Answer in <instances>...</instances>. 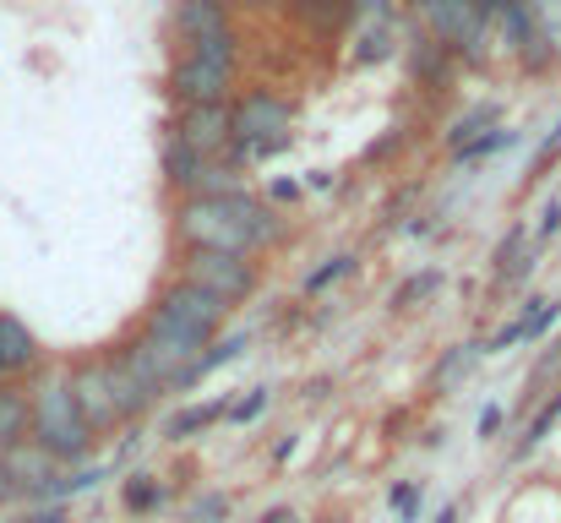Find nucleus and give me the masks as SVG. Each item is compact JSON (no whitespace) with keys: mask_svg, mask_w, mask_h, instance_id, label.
I'll list each match as a JSON object with an SVG mask.
<instances>
[{"mask_svg":"<svg viewBox=\"0 0 561 523\" xmlns=\"http://www.w3.org/2000/svg\"><path fill=\"white\" fill-rule=\"evenodd\" d=\"M229 126H234V148H229V164H262V159H273V154H284L289 148V104L278 99V93H267V88H256V93H245L240 104H229Z\"/></svg>","mask_w":561,"mask_h":523,"instance_id":"nucleus-4","label":"nucleus"},{"mask_svg":"<svg viewBox=\"0 0 561 523\" xmlns=\"http://www.w3.org/2000/svg\"><path fill=\"white\" fill-rule=\"evenodd\" d=\"M27 420H33V398L27 382H0V453L27 442Z\"/></svg>","mask_w":561,"mask_h":523,"instance_id":"nucleus-15","label":"nucleus"},{"mask_svg":"<svg viewBox=\"0 0 561 523\" xmlns=\"http://www.w3.org/2000/svg\"><path fill=\"white\" fill-rule=\"evenodd\" d=\"M0 464H5V475H11V486H16V502H27V508H38L44 486L60 475V464H55L38 442H16V447H5Z\"/></svg>","mask_w":561,"mask_h":523,"instance_id":"nucleus-9","label":"nucleus"},{"mask_svg":"<svg viewBox=\"0 0 561 523\" xmlns=\"http://www.w3.org/2000/svg\"><path fill=\"white\" fill-rule=\"evenodd\" d=\"M27 398H33V420H27V442H38L60 469H77L93 458L99 436L88 431V420L77 414L71 403V387H66V365H38L27 376Z\"/></svg>","mask_w":561,"mask_h":523,"instance_id":"nucleus-3","label":"nucleus"},{"mask_svg":"<svg viewBox=\"0 0 561 523\" xmlns=\"http://www.w3.org/2000/svg\"><path fill=\"white\" fill-rule=\"evenodd\" d=\"M561 148V121H557V132H551V137H546V143H540V159H551V154H557Z\"/></svg>","mask_w":561,"mask_h":523,"instance_id":"nucleus-40","label":"nucleus"},{"mask_svg":"<svg viewBox=\"0 0 561 523\" xmlns=\"http://www.w3.org/2000/svg\"><path fill=\"white\" fill-rule=\"evenodd\" d=\"M11 523H66V508H27L22 519H11Z\"/></svg>","mask_w":561,"mask_h":523,"instance_id":"nucleus-34","label":"nucleus"},{"mask_svg":"<svg viewBox=\"0 0 561 523\" xmlns=\"http://www.w3.org/2000/svg\"><path fill=\"white\" fill-rule=\"evenodd\" d=\"M170 137L196 154V159H229L234 148V126H229V104H181Z\"/></svg>","mask_w":561,"mask_h":523,"instance_id":"nucleus-7","label":"nucleus"},{"mask_svg":"<svg viewBox=\"0 0 561 523\" xmlns=\"http://www.w3.org/2000/svg\"><path fill=\"white\" fill-rule=\"evenodd\" d=\"M142 442H148V436H142L137 425H126V431H121V442H115V453H110V475H121V469L142 453Z\"/></svg>","mask_w":561,"mask_h":523,"instance_id":"nucleus-28","label":"nucleus"},{"mask_svg":"<svg viewBox=\"0 0 561 523\" xmlns=\"http://www.w3.org/2000/svg\"><path fill=\"white\" fill-rule=\"evenodd\" d=\"M267 196H273V207H278V202H300V180H273Z\"/></svg>","mask_w":561,"mask_h":523,"instance_id":"nucleus-35","label":"nucleus"},{"mask_svg":"<svg viewBox=\"0 0 561 523\" xmlns=\"http://www.w3.org/2000/svg\"><path fill=\"white\" fill-rule=\"evenodd\" d=\"M66 387H71V403H77V414L88 420V431L99 442L104 436H121L126 425H137L153 409V398L126 376V365H121L115 349H99V354L66 365Z\"/></svg>","mask_w":561,"mask_h":523,"instance_id":"nucleus-2","label":"nucleus"},{"mask_svg":"<svg viewBox=\"0 0 561 523\" xmlns=\"http://www.w3.org/2000/svg\"><path fill=\"white\" fill-rule=\"evenodd\" d=\"M502 420H507V403H502V398H491V403L480 409V442H491V436L502 431Z\"/></svg>","mask_w":561,"mask_h":523,"instance_id":"nucleus-33","label":"nucleus"},{"mask_svg":"<svg viewBox=\"0 0 561 523\" xmlns=\"http://www.w3.org/2000/svg\"><path fill=\"white\" fill-rule=\"evenodd\" d=\"M16 502V486H11V475H5V464H0V508H11Z\"/></svg>","mask_w":561,"mask_h":523,"instance_id":"nucleus-37","label":"nucleus"},{"mask_svg":"<svg viewBox=\"0 0 561 523\" xmlns=\"http://www.w3.org/2000/svg\"><path fill=\"white\" fill-rule=\"evenodd\" d=\"M518 246H524V224H513V229H507V240L496 246V273H507V268L518 262Z\"/></svg>","mask_w":561,"mask_h":523,"instance_id":"nucleus-32","label":"nucleus"},{"mask_svg":"<svg viewBox=\"0 0 561 523\" xmlns=\"http://www.w3.org/2000/svg\"><path fill=\"white\" fill-rule=\"evenodd\" d=\"M229 519V497L224 491H207L196 508H191V523H224Z\"/></svg>","mask_w":561,"mask_h":523,"instance_id":"nucleus-30","label":"nucleus"},{"mask_svg":"<svg viewBox=\"0 0 561 523\" xmlns=\"http://www.w3.org/2000/svg\"><path fill=\"white\" fill-rule=\"evenodd\" d=\"M175 235L181 246H202V251H229L256 262L262 251H273L289 235V218L251 196V191H229V196H181L175 207Z\"/></svg>","mask_w":561,"mask_h":523,"instance_id":"nucleus-1","label":"nucleus"},{"mask_svg":"<svg viewBox=\"0 0 561 523\" xmlns=\"http://www.w3.org/2000/svg\"><path fill=\"white\" fill-rule=\"evenodd\" d=\"M350 273H355V251H333V257H322V268H311V273L300 278V289H306V295H322V289L344 284Z\"/></svg>","mask_w":561,"mask_h":523,"instance_id":"nucleus-17","label":"nucleus"},{"mask_svg":"<svg viewBox=\"0 0 561 523\" xmlns=\"http://www.w3.org/2000/svg\"><path fill=\"white\" fill-rule=\"evenodd\" d=\"M496 115H502L496 104H480V110H469L463 121H453V132H447V137H453V148H463V143H474V137H485V132L496 126Z\"/></svg>","mask_w":561,"mask_h":523,"instance_id":"nucleus-21","label":"nucleus"},{"mask_svg":"<svg viewBox=\"0 0 561 523\" xmlns=\"http://www.w3.org/2000/svg\"><path fill=\"white\" fill-rule=\"evenodd\" d=\"M409 71H414L420 88H442L447 71H453V49L442 38H431V33H414L409 38Z\"/></svg>","mask_w":561,"mask_h":523,"instance_id":"nucleus-14","label":"nucleus"},{"mask_svg":"<svg viewBox=\"0 0 561 523\" xmlns=\"http://www.w3.org/2000/svg\"><path fill=\"white\" fill-rule=\"evenodd\" d=\"M267 403H273V387H251V393H240V398H229V425H256L262 414H267Z\"/></svg>","mask_w":561,"mask_h":523,"instance_id":"nucleus-20","label":"nucleus"},{"mask_svg":"<svg viewBox=\"0 0 561 523\" xmlns=\"http://www.w3.org/2000/svg\"><path fill=\"white\" fill-rule=\"evenodd\" d=\"M262 523H306V519H300L295 508H273V513H267V519H262Z\"/></svg>","mask_w":561,"mask_h":523,"instance_id":"nucleus-38","label":"nucleus"},{"mask_svg":"<svg viewBox=\"0 0 561 523\" xmlns=\"http://www.w3.org/2000/svg\"><path fill=\"white\" fill-rule=\"evenodd\" d=\"M256 5H284V0H256Z\"/></svg>","mask_w":561,"mask_h":523,"instance_id":"nucleus-43","label":"nucleus"},{"mask_svg":"<svg viewBox=\"0 0 561 523\" xmlns=\"http://www.w3.org/2000/svg\"><path fill=\"white\" fill-rule=\"evenodd\" d=\"M175 278H186V284H196V289L218 295L224 306L251 300V295H256V284H262L256 262L229 257V251H202V246H181V273H175Z\"/></svg>","mask_w":561,"mask_h":523,"instance_id":"nucleus-5","label":"nucleus"},{"mask_svg":"<svg viewBox=\"0 0 561 523\" xmlns=\"http://www.w3.org/2000/svg\"><path fill=\"white\" fill-rule=\"evenodd\" d=\"M170 93H175V104H229V93H234V66L202 60V55H181V60L170 66Z\"/></svg>","mask_w":561,"mask_h":523,"instance_id":"nucleus-8","label":"nucleus"},{"mask_svg":"<svg viewBox=\"0 0 561 523\" xmlns=\"http://www.w3.org/2000/svg\"><path fill=\"white\" fill-rule=\"evenodd\" d=\"M480 354H485V344H453L442 360H436V371H431V387H447L453 376H469L474 365H480Z\"/></svg>","mask_w":561,"mask_h":523,"instance_id":"nucleus-18","label":"nucleus"},{"mask_svg":"<svg viewBox=\"0 0 561 523\" xmlns=\"http://www.w3.org/2000/svg\"><path fill=\"white\" fill-rule=\"evenodd\" d=\"M245 349H251V333H240V328H234V333H218V339H213V344H207V349H202V354H196V360L186 365V376H181V387H175V393H191V387H202V382H207L213 371H224V365H229V360H240Z\"/></svg>","mask_w":561,"mask_h":523,"instance_id":"nucleus-13","label":"nucleus"},{"mask_svg":"<svg viewBox=\"0 0 561 523\" xmlns=\"http://www.w3.org/2000/svg\"><path fill=\"white\" fill-rule=\"evenodd\" d=\"M224 414H229V393H218V398H207V403H186V409H175V414L159 425V442H191V436L224 425Z\"/></svg>","mask_w":561,"mask_h":523,"instance_id":"nucleus-12","label":"nucleus"},{"mask_svg":"<svg viewBox=\"0 0 561 523\" xmlns=\"http://www.w3.org/2000/svg\"><path fill=\"white\" fill-rule=\"evenodd\" d=\"M524 11H529L535 33H546V38L561 49V0H524Z\"/></svg>","mask_w":561,"mask_h":523,"instance_id":"nucleus-25","label":"nucleus"},{"mask_svg":"<svg viewBox=\"0 0 561 523\" xmlns=\"http://www.w3.org/2000/svg\"><path fill=\"white\" fill-rule=\"evenodd\" d=\"M458 519H463V508H458V502H447V508H442L431 523H458Z\"/></svg>","mask_w":561,"mask_h":523,"instance_id":"nucleus-39","label":"nucleus"},{"mask_svg":"<svg viewBox=\"0 0 561 523\" xmlns=\"http://www.w3.org/2000/svg\"><path fill=\"white\" fill-rule=\"evenodd\" d=\"M350 16L360 27H381V22H392V0H350Z\"/></svg>","mask_w":561,"mask_h":523,"instance_id":"nucleus-29","label":"nucleus"},{"mask_svg":"<svg viewBox=\"0 0 561 523\" xmlns=\"http://www.w3.org/2000/svg\"><path fill=\"white\" fill-rule=\"evenodd\" d=\"M121 502H126V513H131V519H148V513H159V508L170 502V486H164L159 475L137 469V475L121 486Z\"/></svg>","mask_w":561,"mask_h":523,"instance_id":"nucleus-16","label":"nucleus"},{"mask_svg":"<svg viewBox=\"0 0 561 523\" xmlns=\"http://www.w3.org/2000/svg\"><path fill=\"white\" fill-rule=\"evenodd\" d=\"M295 11H300L306 22H317V27H328V22H339V16L350 11V0H295Z\"/></svg>","mask_w":561,"mask_h":523,"instance_id":"nucleus-27","label":"nucleus"},{"mask_svg":"<svg viewBox=\"0 0 561 523\" xmlns=\"http://www.w3.org/2000/svg\"><path fill=\"white\" fill-rule=\"evenodd\" d=\"M409 5H414V11H420V16H425V11H431V5H436V0H409Z\"/></svg>","mask_w":561,"mask_h":523,"instance_id":"nucleus-41","label":"nucleus"},{"mask_svg":"<svg viewBox=\"0 0 561 523\" xmlns=\"http://www.w3.org/2000/svg\"><path fill=\"white\" fill-rule=\"evenodd\" d=\"M518 143V132H507V126H491L485 137H474V143H463L458 154H463V164H480V159H491L496 148H513Z\"/></svg>","mask_w":561,"mask_h":523,"instance_id":"nucleus-24","label":"nucleus"},{"mask_svg":"<svg viewBox=\"0 0 561 523\" xmlns=\"http://www.w3.org/2000/svg\"><path fill=\"white\" fill-rule=\"evenodd\" d=\"M387 502L398 508V519H403V523L425 519V486H420V480H398V486L387 491Z\"/></svg>","mask_w":561,"mask_h":523,"instance_id":"nucleus-22","label":"nucleus"},{"mask_svg":"<svg viewBox=\"0 0 561 523\" xmlns=\"http://www.w3.org/2000/svg\"><path fill=\"white\" fill-rule=\"evenodd\" d=\"M170 27H175L181 44H202V38H213V33L229 27V5H218V0H175Z\"/></svg>","mask_w":561,"mask_h":523,"instance_id":"nucleus-11","label":"nucleus"},{"mask_svg":"<svg viewBox=\"0 0 561 523\" xmlns=\"http://www.w3.org/2000/svg\"><path fill=\"white\" fill-rule=\"evenodd\" d=\"M557 235H561V196L540 207V224H535V240H540V246H546V240H557Z\"/></svg>","mask_w":561,"mask_h":523,"instance_id":"nucleus-31","label":"nucleus"},{"mask_svg":"<svg viewBox=\"0 0 561 523\" xmlns=\"http://www.w3.org/2000/svg\"><path fill=\"white\" fill-rule=\"evenodd\" d=\"M557 425H561V387H557V398H551V403H540V414L529 420V431H524V442L513 447V458H524V453H535V447H540V442H546V436H551Z\"/></svg>","mask_w":561,"mask_h":523,"instance_id":"nucleus-19","label":"nucleus"},{"mask_svg":"<svg viewBox=\"0 0 561 523\" xmlns=\"http://www.w3.org/2000/svg\"><path fill=\"white\" fill-rule=\"evenodd\" d=\"M38 365H44L38 333H33L22 317L0 311V382H27Z\"/></svg>","mask_w":561,"mask_h":523,"instance_id":"nucleus-10","label":"nucleus"},{"mask_svg":"<svg viewBox=\"0 0 561 523\" xmlns=\"http://www.w3.org/2000/svg\"><path fill=\"white\" fill-rule=\"evenodd\" d=\"M436 289H442V268H425V273H414V278H409V284H403V289L392 295V306H398V311H409L414 300L425 306V300H431Z\"/></svg>","mask_w":561,"mask_h":523,"instance_id":"nucleus-23","label":"nucleus"},{"mask_svg":"<svg viewBox=\"0 0 561 523\" xmlns=\"http://www.w3.org/2000/svg\"><path fill=\"white\" fill-rule=\"evenodd\" d=\"M474 5H480V16H485V22H496V16H507L518 0H474Z\"/></svg>","mask_w":561,"mask_h":523,"instance_id":"nucleus-36","label":"nucleus"},{"mask_svg":"<svg viewBox=\"0 0 561 523\" xmlns=\"http://www.w3.org/2000/svg\"><path fill=\"white\" fill-rule=\"evenodd\" d=\"M387 55H392V22H381V27H366V38H360L355 60H360V66H371V60H387Z\"/></svg>","mask_w":561,"mask_h":523,"instance_id":"nucleus-26","label":"nucleus"},{"mask_svg":"<svg viewBox=\"0 0 561 523\" xmlns=\"http://www.w3.org/2000/svg\"><path fill=\"white\" fill-rule=\"evenodd\" d=\"M218 5H256V0H218Z\"/></svg>","mask_w":561,"mask_h":523,"instance_id":"nucleus-42","label":"nucleus"},{"mask_svg":"<svg viewBox=\"0 0 561 523\" xmlns=\"http://www.w3.org/2000/svg\"><path fill=\"white\" fill-rule=\"evenodd\" d=\"M153 311H164L170 322H181V328L196 333L202 344H213V339L229 328V311H234V306H224L218 295H207V289H196V284H186V278H175V284L159 289Z\"/></svg>","mask_w":561,"mask_h":523,"instance_id":"nucleus-6","label":"nucleus"}]
</instances>
